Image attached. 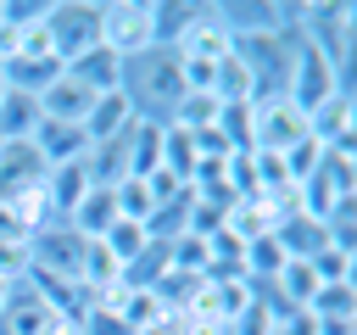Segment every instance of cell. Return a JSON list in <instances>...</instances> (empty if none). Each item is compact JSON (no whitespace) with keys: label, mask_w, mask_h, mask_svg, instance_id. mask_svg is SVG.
<instances>
[{"label":"cell","mask_w":357,"mask_h":335,"mask_svg":"<svg viewBox=\"0 0 357 335\" xmlns=\"http://www.w3.org/2000/svg\"><path fill=\"white\" fill-rule=\"evenodd\" d=\"M11 335H56L61 324H73V318H61V307L33 285V290H17L11 296V307H6V318H0Z\"/></svg>","instance_id":"obj_7"},{"label":"cell","mask_w":357,"mask_h":335,"mask_svg":"<svg viewBox=\"0 0 357 335\" xmlns=\"http://www.w3.org/2000/svg\"><path fill=\"white\" fill-rule=\"evenodd\" d=\"M45 34H50V50H56V61L67 67L73 56H84V50H95V45H100V6H78V0H50Z\"/></svg>","instance_id":"obj_3"},{"label":"cell","mask_w":357,"mask_h":335,"mask_svg":"<svg viewBox=\"0 0 357 335\" xmlns=\"http://www.w3.org/2000/svg\"><path fill=\"white\" fill-rule=\"evenodd\" d=\"M89 100H95V95H89L84 84H73V78L61 73V78H56V84H50V89L39 95V117H56V123H84Z\"/></svg>","instance_id":"obj_16"},{"label":"cell","mask_w":357,"mask_h":335,"mask_svg":"<svg viewBox=\"0 0 357 335\" xmlns=\"http://www.w3.org/2000/svg\"><path fill=\"white\" fill-rule=\"evenodd\" d=\"M123 95L134 100V112L145 123H167L178 95H184V78H178V50L167 45H151L145 56L123 61Z\"/></svg>","instance_id":"obj_1"},{"label":"cell","mask_w":357,"mask_h":335,"mask_svg":"<svg viewBox=\"0 0 357 335\" xmlns=\"http://www.w3.org/2000/svg\"><path fill=\"white\" fill-rule=\"evenodd\" d=\"M173 50H178V56H195V61H229V56H234V34H229V22L218 17V6H201L195 22L184 28V39H178Z\"/></svg>","instance_id":"obj_6"},{"label":"cell","mask_w":357,"mask_h":335,"mask_svg":"<svg viewBox=\"0 0 357 335\" xmlns=\"http://www.w3.org/2000/svg\"><path fill=\"white\" fill-rule=\"evenodd\" d=\"M273 234H279V246H284L290 257H312L318 246H329V229H324V218H312V212H290Z\"/></svg>","instance_id":"obj_21"},{"label":"cell","mask_w":357,"mask_h":335,"mask_svg":"<svg viewBox=\"0 0 357 335\" xmlns=\"http://www.w3.org/2000/svg\"><path fill=\"white\" fill-rule=\"evenodd\" d=\"M100 246L112 251V262H117V268H128V262H139V257H145L151 234H145V223H134V218H117V223L100 234Z\"/></svg>","instance_id":"obj_24"},{"label":"cell","mask_w":357,"mask_h":335,"mask_svg":"<svg viewBox=\"0 0 357 335\" xmlns=\"http://www.w3.org/2000/svg\"><path fill=\"white\" fill-rule=\"evenodd\" d=\"M307 268H312L318 285H351V279H357V251L329 240V246H318V251L307 257Z\"/></svg>","instance_id":"obj_22"},{"label":"cell","mask_w":357,"mask_h":335,"mask_svg":"<svg viewBox=\"0 0 357 335\" xmlns=\"http://www.w3.org/2000/svg\"><path fill=\"white\" fill-rule=\"evenodd\" d=\"M218 134H223L229 151H251V100L223 106V112H218Z\"/></svg>","instance_id":"obj_27"},{"label":"cell","mask_w":357,"mask_h":335,"mask_svg":"<svg viewBox=\"0 0 357 335\" xmlns=\"http://www.w3.org/2000/svg\"><path fill=\"white\" fill-rule=\"evenodd\" d=\"M145 335H178V318H162V324H151Z\"/></svg>","instance_id":"obj_30"},{"label":"cell","mask_w":357,"mask_h":335,"mask_svg":"<svg viewBox=\"0 0 357 335\" xmlns=\"http://www.w3.org/2000/svg\"><path fill=\"white\" fill-rule=\"evenodd\" d=\"M312 179H318L329 195H357V145H324Z\"/></svg>","instance_id":"obj_18"},{"label":"cell","mask_w":357,"mask_h":335,"mask_svg":"<svg viewBox=\"0 0 357 335\" xmlns=\"http://www.w3.org/2000/svg\"><path fill=\"white\" fill-rule=\"evenodd\" d=\"M11 296H17V279H6V274H0V318H6V307H11Z\"/></svg>","instance_id":"obj_29"},{"label":"cell","mask_w":357,"mask_h":335,"mask_svg":"<svg viewBox=\"0 0 357 335\" xmlns=\"http://www.w3.org/2000/svg\"><path fill=\"white\" fill-rule=\"evenodd\" d=\"M61 73H67L73 84H84L89 95H112V89H123V56H112L106 45H95V50H84V56H73Z\"/></svg>","instance_id":"obj_12"},{"label":"cell","mask_w":357,"mask_h":335,"mask_svg":"<svg viewBox=\"0 0 357 335\" xmlns=\"http://www.w3.org/2000/svg\"><path fill=\"white\" fill-rule=\"evenodd\" d=\"M123 151H128V179H145V173H156L162 168V123H134L128 134H123Z\"/></svg>","instance_id":"obj_17"},{"label":"cell","mask_w":357,"mask_h":335,"mask_svg":"<svg viewBox=\"0 0 357 335\" xmlns=\"http://www.w3.org/2000/svg\"><path fill=\"white\" fill-rule=\"evenodd\" d=\"M0 240H11V246H28V240H33V229H28L6 201H0Z\"/></svg>","instance_id":"obj_28"},{"label":"cell","mask_w":357,"mask_h":335,"mask_svg":"<svg viewBox=\"0 0 357 335\" xmlns=\"http://www.w3.org/2000/svg\"><path fill=\"white\" fill-rule=\"evenodd\" d=\"M39 179H45V156L33 151V140L0 145V201H17V195L33 190Z\"/></svg>","instance_id":"obj_10"},{"label":"cell","mask_w":357,"mask_h":335,"mask_svg":"<svg viewBox=\"0 0 357 335\" xmlns=\"http://www.w3.org/2000/svg\"><path fill=\"white\" fill-rule=\"evenodd\" d=\"M335 89H340V78H335L329 56H324L301 28H296V39H290V67H284V89H279V95H284L301 117H312Z\"/></svg>","instance_id":"obj_2"},{"label":"cell","mask_w":357,"mask_h":335,"mask_svg":"<svg viewBox=\"0 0 357 335\" xmlns=\"http://www.w3.org/2000/svg\"><path fill=\"white\" fill-rule=\"evenodd\" d=\"M112 223H117V201H112V190H100V184H89L84 201L67 212V229H73L78 240H100Z\"/></svg>","instance_id":"obj_14"},{"label":"cell","mask_w":357,"mask_h":335,"mask_svg":"<svg viewBox=\"0 0 357 335\" xmlns=\"http://www.w3.org/2000/svg\"><path fill=\"white\" fill-rule=\"evenodd\" d=\"M296 140H307V117L284 100V95H268L251 106V151H290Z\"/></svg>","instance_id":"obj_5"},{"label":"cell","mask_w":357,"mask_h":335,"mask_svg":"<svg viewBox=\"0 0 357 335\" xmlns=\"http://www.w3.org/2000/svg\"><path fill=\"white\" fill-rule=\"evenodd\" d=\"M318 156H324V145H318L312 134H307V140H296L290 151H279V162H284V179H290V184H307V179L318 173Z\"/></svg>","instance_id":"obj_26"},{"label":"cell","mask_w":357,"mask_h":335,"mask_svg":"<svg viewBox=\"0 0 357 335\" xmlns=\"http://www.w3.org/2000/svg\"><path fill=\"white\" fill-rule=\"evenodd\" d=\"M139 123V112H134V100L123 95V89H112V95H95L89 100V112H84V140L89 145H106V140H117V134H128Z\"/></svg>","instance_id":"obj_8"},{"label":"cell","mask_w":357,"mask_h":335,"mask_svg":"<svg viewBox=\"0 0 357 335\" xmlns=\"http://www.w3.org/2000/svg\"><path fill=\"white\" fill-rule=\"evenodd\" d=\"M284 262H290V251L279 246V234H257V240H245V257H240V274H245L251 285H257V279H262V285H273Z\"/></svg>","instance_id":"obj_20"},{"label":"cell","mask_w":357,"mask_h":335,"mask_svg":"<svg viewBox=\"0 0 357 335\" xmlns=\"http://www.w3.org/2000/svg\"><path fill=\"white\" fill-rule=\"evenodd\" d=\"M218 112H223V100H218V95H206V89H184L167 123H173V128H190V134H195V128H212V123H218Z\"/></svg>","instance_id":"obj_25"},{"label":"cell","mask_w":357,"mask_h":335,"mask_svg":"<svg viewBox=\"0 0 357 335\" xmlns=\"http://www.w3.org/2000/svg\"><path fill=\"white\" fill-rule=\"evenodd\" d=\"M33 128H39V100L22 89H0V145L33 140Z\"/></svg>","instance_id":"obj_19"},{"label":"cell","mask_w":357,"mask_h":335,"mask_svg":"<svg viewBox=\"0 0 357 335\" xmlns=\"http://www.w3.org/2000/svg\"><path fill=\"white\" fill-rule=\"evenodd\" d=\"M84 190H89V173H84V162L45 168V201H50V218H56V223H67V212L84 201Z\"/></svg>","instance_id":"obj_15"},{"label":"cell","mask_w":357,"mask_h":335,"mask_svg":"<svg viewBox=\"0 0 357 335\" xmlns=\"http://www.w3.org/2000/svg\"><path fill=\"white\" fill-rule=\"evenodd\" d=\"M56 78H61V61H56V56H11V61L0 67V84H6V89H22V95H33V100H39Z\"/></svg>","instance_id":"obj_13"},{"label":"cell","mask_w":357,"mask_h":335,"mask_svg":"<svg viewBox=\"0 0 357 335\" xmlns=\"http://www.w3.org/2000/svg\"><path fill=\"white\" fill-rule=\"evenodd\" d=\"M307 134L318 145H357V95L351 89H335L312 117H307Z\"/></svg>","instance_id":"obj_9"},{"label":"cell","mask_w":357,"mask_h":335,"mask_svg":"<svg viewBox=\"0 0 357 335\" xmlns=\"http://www.w3.org/2000/svg\"><path fill=\"white\" fill-rule=\"evenodd\" d=\"M33 151L45 156V168H67V162H84V156H89V140H84L78 123L39 117V128H33Z\"/></svg>","instance_id":"obj_11"},{"label":"cell","mask_w":357,"mask_h":335,"mask_svg":"<svg viewBox=\"0 0 357 335\" xmlns=\"http://www.w3.org/2000/svg\"><path fill=\"white\" fill-rule=\"evenodd\" d=\"M312 296H318V279H312L307 257H290V262L279 268V279H273V302H284V307H312Z\"/></svg>","instance_id":"obj_23"},{"label":"cell","mask_w":357,"mask_h":335,"mask_svg":"<svg viewBox=\"0 0 357 335\" xmlns=\"http://www.w3.org/2000/svg\"><path fill=\"white\" fill-rule=\"evenodd\" d=\"M100 45L123 61L145 56L156 39H151V0H112L100 6Z\"/></svg>","instance_id":"obj_4"}]
</instances>
